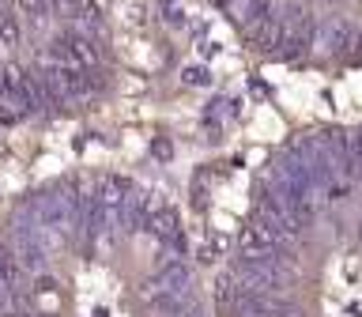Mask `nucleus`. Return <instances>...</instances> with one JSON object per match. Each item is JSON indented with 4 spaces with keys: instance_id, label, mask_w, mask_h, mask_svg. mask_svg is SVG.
I'll return each mask as SVG.
<instances>
[{
    "instance_id": "2",
    "label": "nucleus",
    "mask_w": 362,
    "mask_h": 317,
    "mask_svg": "<svg viewBox=\"0 0 362 317\" xmlns=\"http://www.w3.org/2000/svg\"><path fill=\"white\" fill-rule=\"evenodd\" d=\"M155 287L166 291V294H174V299H185V294H189V268L181 265V260H170V265L158 272Z\"/></svg>"
},
{
    "instance_id": "8",
    "label": "nucleus",
    "mask_w": 362,
    "mask_h": 317,
    "mask_svg": "<svg viewBox=\"0 0 362 317\" xmlns=\"http://www.w3.org/2000/svg\"><path fill=\"white\" fill-rule=\"evenodd\" d=\"M215 4H223V8H234V4H238V0H215Z\"/></svg>"
},
{
    "instance_id": "3",
    "label": "nucleus",
    "mask_w": 362,
    "mask_h": 317,
    "mask_svg": "<svg viewBox=\"0 0 362 317\" xmlns=\"http://www.w3.org/2000/svg\"><path fill=\"white\" fill-rule=\"evenodd\" d=\"M276 16V8H272V0H245L242 8H238V19H242V27H257V23H264Z\"/></svg>"
},
{
    "instance_id": "9",
    "label": "nucleus",
    "mask_w": 362,
    "mask_h": 317,
    "mask_svg": "<svg viewBox=\"0 0 362 317\" xmlns=\"http://www.w3.org/2000/svg\"><path fill=\"white\" fill-rule=\"evenodd\" d=\"M0 8H4V4H0Z\"/></svg>"
},
{
    "instance_id": "7",
    "label": "nucleus",
    "mask_w": 362,
    "mask_h": 317,
    "mask_svg": "<svg viewBox=\"0 0 362 317\" xmlns=\"http://www.w3.org/2000/svg\"><path fill=\"white\" fill-rule=\"evenodd\" d=\"M151 151H155L158 158H170V144H163V140H155V147H151Z\"/></svg>"
},
{
    "instance_id": "5",
    "label": "nucleus",
    "mask_w": 362,
    "mask_h": 317,
    "mask_svg": "<svg viewBox=\"0 0 362 317\" xmlns=\"http://www.w3.org/2000/svg\"><path fill=\"white\" fill-rule=\"evenodd\" d=\"M16 8H19V16H30V19H49V0H16Z\"/></svg>"
},
{
    "instance_id": "1",
    "label": "nucleus",
    "mask_w": 362,
    "mask_h": 317,
    "mask_svg": "<svg viewBox=\"0 0 362 317\" xmlns=\"http://www.w3.org/2000/svg\"><path fill=\"white\" fill-rule=\"evenodd\" d=\"M355 27H351L347 19H328V23H317V38L313 45H321L325 53H351V45H355Z\"/></svg>"
},
{
    "instance_id": "4",
    "label": "nucleus",
    "mask_w": 362,
    "mask_h": 317,
    "mask_svg": "<svg viewBox=\"0 0 362 317\" xmlns=\"http://www.w3.org/2000/svg\"><path fill=\"white\" fill-rule=\"evenodd\" d=\"M19 38H23L19 16L8 8H0V45H19Z\"/></svg>"
},
{
    "instance_id": "6",
    "label": "nucleus",
    "mask_w": 362,
    "mask_h": 317,
    "mask_svg": "<svg viewBox=\"0 0 362 317\" xmlns=\"http://www.w3.org/2000/svg\"><path fill=\"white\" fill-rule=\"evenodd\" d=\"M208 68H204V64H189L185 68V83H197V87H204V83H208Z\"/></svg>"
}]
</instances>
